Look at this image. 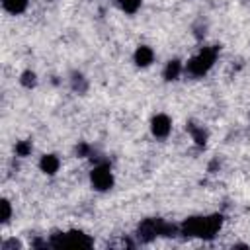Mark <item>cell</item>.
<instances>
[{
    "instance_id": "cell-1",
    "label": "cell",
    "mask_w": 250,
    "mask_h": 250,
    "mask_svg": "<svg viewBox=\"0 0 250 250\" xmlns=\"http://www.w3.org/2000/svg\"><path fill=\"white\" fill-rule=\"evenodd\" d=\"M223 225L221 215H211V217H191L184 221L182 225V234L186 236H201V238H211L217 234V230Z\"/></svg>"
},
{
    "instance_id": "cell-2",
    "label": "cell",
    "mask_w": 250,
    "mask_h": 250,
    "mask_svg": "<svg viewBox=\"0 0 250 250\" xmlns=\"http://www.w3.org/2000/svg\"><path fill=\"white\" fill-rule=\"evenodd\" d=\"M215 57H217V49H203L188 62V72H191L193 76H203L213 66Z\"/></svg>"
},
{
    "instance_id": "cell-3",
    "label": "cell",
    "mask_w": 250,
    "mask_h": 250,
    "mask_svg": "<svg viewBox=\"0 0 250 250\" xmlns=\"http://www.w3.org/2000/svg\"><path fill=\"white\" fill-rule=\"evenodd\" d=\"M51 244L57 246V248H62V246H92V240L84 234V232H64V234H55L51 238Z\"/></svg>"
},
{
    "instance_id": "cell-4",
    "label": "cell",
    "mask_w": 250,
    "mask_h": 250,
    "mask_svg": "<svg viewBox=\"0 0 250 250\" xmlns=\"http://www.w3.org/2000/svg\"><path fill=\"white\" fill-rule=\"evenodd\" d=\"M90 180H92V186H94L96 189H100V191L109 189L111 184H113V176H111L109 166H107V164L96 166V168L92 170V174H90Z\"/></svg>"
},
{
    "instance_id": "cell-5",
    "label": "cell",
    "mask_w": 250,
    "mask_h": 250,
    "mask_svg": "<svg viewBox=\"0 0 250 250\" xmlns=\"http://www.w3.org/2000/svg\"><path fill=\"white\" fill-rule=\"evenodd\" d=\"M170 119H168V115H164V113H158L154 119H152V125H150V129H152V135L154 137H166L168 133H170Z\"/></svg>"
},
{
    "instance_id": "cell-6",
    "label": "cell",
    "mask_w": 250,
    "mask_h": 250,
    "mask_svg": "<svg viewBox=\"0 0 250 250\" xmlns=\"http://www.w3.org/2000/svg\"><path fill=\"white\" fill-rule=\"evenodd\" d=\"M152 59H154V53L150 47H139L135 53V62L139 66H148L152 62Z\"/></svg>"
},
{
    "instance_id": "cell-7",
    "label": "cell",
    "mask_w": 250,
    "mask_h": 250,
    "mask_svg": "<svg viewBox=\"0 0 250 250\" xmlns=\"http://www.w3.org/2000/svg\"><path fill=\"white\" fill-rule=\"evenodd\" d=\"M39 166H41V170H43L45 174H55V172L59 170V158H57L55 154H45V156L41 158Z\"/></svg>"
},
{
    "instance_id": "cell-8",
    "label": "cell",
    "mask_w": 250,
    "mask_h": 250,
    "mask_svg": "<svg viewBox=\"0 0 250 250\" xmlns=\"http://www.w3.org/2000/svg\"><path fill=\"white\" fill-rule=\"evenodd\" d=\"M2 6L10 14H21L27 6V0H2Z\"/></svg>"
},
{
    "instance_id": "cell-9",
    "label": "cell",
    "mask_w": 250,
    "mask_h": 250,
    "mask_svg": "<svg viewBox=\"0 0 250 250\" xmlns=\"http://www.w3.org/2000/svg\"><path fill=\"white\" fill-rule=\"evenodd\" d=\"M180 72H182V62L180 61H170L166 70H164V78L166 80H176L180 76Z\"/></svg>"
},
{
    "instance_id": "cell-10",
    "label": "cell",
    "mask_w": 250,
    "mask_h": 250,
    "mask_svg": "<svg viewBox=\"0 0 250 250\" xmlns=\"http://www.w3.org/2000/svg\"><path fill=\"white\" fill-rule=\"evenodd\" d=\"M125 12H129V14H135L137 10H139V6H141V0H115Z\"/></svg>"
},
{
    "instance_id": "cell-11",
    "label": "cell",
    "mask_w": 250,
    "mask_h": 250,
    "mask_svg": "<svg viewBox=\"0 0 250 250\" xmlns=\"http://www.w3.org/2000/svg\"><path fill=\"white\" fill-rule=\"evenodd\" d=\"M188 129H189V133L193 135V139H195V143H197V145H203V143H205V139H207V133H205L201 127H193V125H188Z\"/></svg>"
},
{
    "instance_id": "cell-12",
    "label": "cell",
    "mask_w": 250,
    "mask_h": 250,
    "mask_svg": "<svg viewBox=\"0 0 250 250\" xmlns=\"http://www.w3.org/2000/svg\"><path fill=\"white\" fill-rule=\"evenodd\" d=\"M21 84H23V86H33V84H35V74L29 72V70L23 72V74H21Z\"/></svg>"
},
{
    "instance_id": "cell-13",
    "label": "cell",
    "mask_w": 250,
    "mask_h": 250,
    "mask_svg": "<svg viewBox=\"0 0 250 250\" xmlns=\"http://www.w3.org/2000/svg\"><path fill=\"white\" fill-rule=\"evenodd\" d=\"M29 150H31V145H29V143H18V145H16V152H18L20 156L29 154Z\"/></svg>"
},
{
    "instance_id": "cell-14",
    "label": "cell",
    "mask_w": 250,
    "mask_h": 250,
    "mask_svg": "<svg viewBox=\"0 0 250 250\" xmlns=\"http://www.w3.org/2000/svg\"><path fill=\"white\" fill-rule=\"evenodd\" d=\"M10 215H12L10 203L4 199V201H2V223H8V221H10Z\"/></svg>"
}]
</instances>
